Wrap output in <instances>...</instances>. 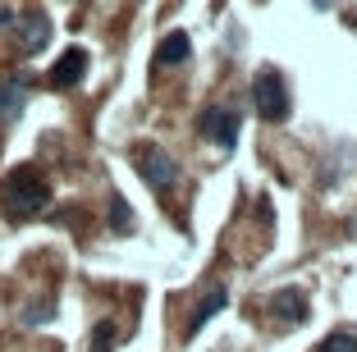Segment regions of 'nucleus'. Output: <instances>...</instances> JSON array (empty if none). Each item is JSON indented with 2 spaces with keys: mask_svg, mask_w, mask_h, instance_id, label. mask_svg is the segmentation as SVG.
<instances>
[{
  "mask_svg": "<svg viewBox=\"0 0 357 352\" xmlns=\"http://www.w3.org/2000/svg\"><path fill=\"white\" fill-rule=\"evenodd\" d=\"M51 206V183L32 165H19L5 174V188H0V211L10 220H32Z\"/></svg>",
  "mask_w": 357,
  "mask_h": 352,
  "instance_id": "1",
  "label": "nucleus"
},
{
  "mask_svg": "<svg viewBox=\"0 0 357 352\" xmlns=\"http://www.w3.org/2000/svg\"><path fill=\"white\" fill-rule=\"evenodd\" d=\"M133 169L142 174V183H151L156 192H174V183H178L174 155H169L165 146H156V142H137L133 146Z\"/></svg>",
  "mask_w": 357,
  "mask_h": 352,
  "instance_id": "2",
  "label": "nucleus"
},
{
  "mask_svg": "<svg viewBox=\"0 0 357 352\" xmlns=\"http://www.w3.org/2000/svg\"><path fill=\"white\" fill-rule=\"evenodd\" d=\"M252 105H257L261 119H271V124L289 119V87H284V78L275 69H261L252 78Z\"/></svg>",
  "mask_w": 357,
  "mask_h": 352,
  "instance_id": "3",
  "label": "nucleus"
},
{
  "mask_svg": "<svg viewBox=\"0 0 357 352\" xmlns=\"http://www.w3.org/2000/svg\"><path fill=\"white\" fill-rule=\"evenodd\" d=\"M202 137L215 142L220 151H234V146H238V110H229V105L202 110Z\"/></svg>",
  "mask_w": 357,
  "mask_h": 352,
  "instance_id": "4",
  "label": "nucleus"
},
{
  "mask_svg": "<svg viewBox=\"0 0 357 352\" xmlns=\"http://www.w3.org/2000/svg\"><path fill=\"white\" fill-rule=\"evenodd\" d=\"M271 316H275V325H284V330L303 325L307 321V293L303 289H280L275 302H271Z\"/></svg>",
  "mask_w": 357,
  "mask_h": 352,
  "instance_id": "5",
  "label": "nucleus"
},
{
  "mask_svg": "<svg viewBox=\"0 0 357 352\" xmlns=\"http://www.w3.org/2000/svg\"><path fill=\"white\" fill-rule=\"evenodd\" d=\"M83 73H87V51L83 46H74V51H64L60 60H55V69H51V87H74V83H83Z\"/></svg>",
  "mask_w": 357,
  "mask_h": 352,
  "instance_id": "6",
  "label": "nucleus"
},
{
  "mask_svg": "<svg viewBox=\"0 0 357 352\" xmlns=\"http://www.w3.org/2000/svg\"><path fill=\"white\" fill-rule=\"evenodd\" d=\"M23 101H28V78L23 73H14V78H5L0 83V124H14L23 110Z\"/></svg>",
  "mask_w": 357,
  "mask_h": 352,
  "instance_id": "7",
  "label": "nucleus"
},
{
  "mask_svg": "<svg viewBox=\"0 0 357 352\" xmlns=\"http://www.w3.org/2000/svg\"><path fill=\"white\" fill-rule=\"evenodd\" d=\"M46 42H51V23H46V14H23V19H19V46H23V55L42 51Z\"/></svg>",
  "mask_w": 357,
  "mask_h": 352,
  "instance_id": "8",
  "label": "nucleus"
},
{
  "mask_svg": "<svg viewBox=\"0 0 357 352\" xmlns=\"http://www.w3.org/2000/svg\"><path fill=\"white\" fill-rule=\"evenodd\" d=\"M225 302H229V293H225V289H220V284H215V289H211V293H206V302H202V307H197V311H192V321H188V339H192V334H197V330H202V325H206V321H211V316H215V311H225Z\"/></svg>",
  "mask_w": 357,
  "mask_h": 352,
  "instance_id": "9",
  "label": "nucleus"
},
{
  "mask_svg": "<svg viewBox=\"0 0 357 352\" xmlns=\"http://www.w3.org/2000/svg\"><path fill=\"white\" fill-rule=\"evenodd\" d=\"M188 51H192L188 32H169L165 42H160V51H156V64H160V69H165V64H183V60H188Z\"/></svg>",
  "mask_w": 357,
  "mask_h": 352,
  "instance_id": "10",
  "label": "nucleus"
},
{
  "mask_svg": "<svg viewBox=\"0 0 357 352\" xmlns=\"http://www.w3.org/2000/svg\"><path fill=\"white\" fill-rule=\"evenodd\" d=\"M316 352H357V334H353V330H335Z\"/></svg>",
  "mask_w": 357,
  "mask_h": 352,
  "instance_id": "11",
  "label": "nucleus"
},
{
  "mask_svg": "<svg viewBox=\"0 0 357 352\" xmlns=\"http://www.w3.org/2000/svg\"><path fill=\"white\" fill-rule=\"evenodd\" d=\"M110 348H115V325L101 321V325L92 330V348H87V352H110Z\"/></svg>",
  "mask_w": 357,
  "mask_h": 352,
  "instance_id": "12",
  "label": "nucleus"
},
{
  "mask_svg": "<svg viewBox=\"0 0 357 352\" xmlns=\"http://www.w3.org/2000/svg\"><path fill=\"white\" fill-rule=\"evenodd\" d=\"M110 215H115L110 224H115L119 234H128V229H133V211L124 206V197H115V201H110Z\"/></svg>",
  "mask_w": 357,
  "mask_h": 352,
  "instance_id": "13",
  "label": "nucleus"
},
{
  "mask_svg": "<svg viewBox=\"0 0 357 352\" xmlns=\"http://www.w3.org/2000/svg\"><path fill=\"white\" fill-rule=\"evenodd\" d=\"M10 23H14V14H10V10H0V28H10Z\"/></svg>",
  "mask_w": 357,
  "mask_h": 352,
  "instance_id": "14",
  "label": "nucleus"
}]
</instances>
